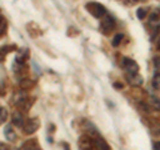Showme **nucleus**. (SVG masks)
Segmentation results:
<instances>
[{
    "instance_id": "nucleus-14",
    "label": "nucleus",
    "mask_w": 160,
    "mask_h": 150,
    "mask_svg": "<svg viewBox=\"0 0 160 150\" xmlns=\"http://www.w3.org/2000/svg\"><path fill=\"white\" fill-rule=\"evenodd\" d=\"M152 85L155 89H158V91H160V73H156L153 76V80H152Z\"/></svg>"
},
{
    "instance_id": "nucleus-6",
    "label": "nucleus",
    "mask_w": 160,
    "mask_h": 150,
    "mask_svg": "<svg viewBox=\"0 0 160 150\" xmlns=\"http://www.w3.org/2000/svg\"><path fill=\"white\" fill-rule=\"evenodd\" d=\"M93 149L95 150H111L109 145L103 137H95L93 138Z\"/></svg>"
},
{
    "instance_id": "nucleus-16",
    "label": "nucleus",
    "mask_w": 160,
    "mask_h": 150,
    "mask_svg": "<svg viewBox=\"0 0 160 150\" xmlns=\"http://www.w3.org/2000/svg\"><path fill=\"white\" fill-rule=\"evenodd\" d=\"M122 40H123V35L122 33H118L116 36H115V39H113V41H112V44H113V47H118L120 43H122Z\"/></svg>"
},
{
    "instance_id": "nucleus-23",
    "label": "nucleus",
    "mask_w": 160,
    "mask_h": 150,
    "mask_svg": "<svg viewBox=\"0 0 160 150\" xmlns=\"http://www.w3.org/2000/svg\"><path fill=\"white\" fill-rule=\"evenodd\" d=\"M11 150H22V149H16V148H12Z\"/></svg>"
},
{
    "instance_id": "nucleus-3",
    "label": "nucleus",
    "mask_w": 160,
    "mask_h": 150,
    "mask_svg": "<svg viewBox=\"0 0 160 150\" xmlns=\"http://www.w3.org/2000/svg\"><path fill=\"white\" fill-rule=\"evenodd\" d=\"M40 126V121L39 118H29L27 120L23 125V129H24V133L26 134H33L35 132H38V129Z\"/></svg>"
},
{
    "instance_id": "nucleus-22",
    "label": "nucleus",
    "mask_w": 160,
    "mask_h": 150,
    "mask_svg": "<svg viewBox=\"0 0 160 150\" xmlns=\"http://www.w3.org/2000/svg\"><path fill=\"white\" fill-rule=\"evenodd\" d=\"M115 85H116V88H122V87H123V85H122V84H119V82H116Z\"/></svg>"
},
{
    "instance_id": "nucleus-24",
    "label": "nucleus",
    "mask_w": 160,
    "mask_h": 150,
    "mask_svg": "<svg viewBox=\"0 0 160 150\" xmlns=\"http://www.w3.org/2000/svg\"><path fill=\"white\" fill-rule=\"evenodd\" d=\"M159 51H160V43H159Z\"/></svg>"
},
{
    "instance_id": "nucleus-21",
    "label": "nucleus",
    "mask_w": 160,
    "mask_h": 150,
    "mask_svg": "<svg viewBox=\"0 0 160 150\" xmlns=\"http://www.w3.org/2000/svg\"><path fill=\"white\" fill-rule=\"evenodd\" d=\"M153 150H160V142H155V145H153Z\"/></svg>"
},
{
    "instance_id": "nucleus-11",
    "label": "nucleus",
    "mask_w": 160,
    "mask_h": 150,
    "mask_svg": "<svg viewBox=\"0 0 160 150\" xmlns=\"http://www.w3.org/2000/svg\"><path fill=\"white\" fill-rule=\"evenodd\" d=\"M4 136H6V138L11 142L16 139V133L13 132V129L11 126H6V129H4Z\"/></svg>"
},
{
    "instance_id": "nucleus-2",
    "label": "nucleus",
    "mask_w": 160,
    "mask_h": 150,
    "mask_svg": "<svg viewBox=\"0 0 160 150\" xmlns=\"http://www.w3.org/2000/svg\"><path fill=\"white\" fill-rule=\"evenodd\" d=\"M115 28V19L111 15L106 13L102 19V23H100V29L103 31V33L108 35L109 32H112V29Z\"/></svg>"
},
{
    "instance_id": "nucleus-20",
    "label": "nucleus",
    "mask_w": 160,
    "mask_h": 150,
    "mask_svg": "<svg viewBox=\"0 0 160 150\" xmlns=\"http://www.w3.org/2000/svg\"><path fill=\"white\" fill-rule=\"evenodd\" d=\"M0 150H8V146L6 143H3V142H0Z\"/></svg>"
},
{
    "instance_id": "nucleus-18",
    "label": "nucleus",
    "mask_w": 160,
    "mask_h": 150,
    "mask_svg": "<svg viewBox=\"0 0 160 150\" xmlns=\"http://www.w3.org/2000/svg\"><path fill=\"white\" fill-rule=\"evenodd\" d=\"M12 49H13V47H3L2 49H0V60H2L3 59V56H6V54H7V52H9V51H12Z\"/></svg>"
},
{
    "instance_id": "nucleus-1",
    "label": "nucleus",
    "mask_w": 160,
    "mask_h": 150,
    "mask_svg": "<svg viewBox=\"0 0 160 150\" xmlns=\"http://www.w3.org/2000/svg\"><path fill=\"white\" fill-rule=\"evenodd\" d=\"M86 8H87V11L92 15L93 17H103L104 15L107 13V9L104 6H102L100 3H95V2H91V3H87L86 4Z\"/></svg>"
},
{
    "instance_id": "nucleus-9",
    "label": "nucleus",
    "mask_w": 160,
    "mask_h": 150,
    "mask_svg": "<svg viewBox=\"0 0 160 150\" xmlns=\"http://www.w3.org/2000/svg\"><path fill=\"white\" fill-rule=\"evenodd\" d=\"M24 117H23V114L20 113V112H15L12 114V124L13 125H16V126L19 128H23V125H24Z\"/></svg>"
},
{
    "instance_id": "nucleus-7",
    "label": "nucleus",
    "mask_w": 160,
    "mask_h": 150,
    "mask_svg": "<svg viewBox=\"0 0 160 150\" xmlns=\"http://www.w3.org/2000/svg\"><path fill=\"white\" fill-rule=\"evenodd\" d=\"M127 81L129 85L132 87H139V85L143 84V78L139 73H128L127 74Z\"/></svg>"
},
{
    "instance_id": "nucleus-13",
    "label": "nucleus",
    "mask_w": 160,
    "mask_h": 150,
    "mask_svg": "<svg viewBox=\"0 0 160 150\" xmlns=\"http://www.w3.org/2000/svg\"><path fill=\"white\" fill-rule=\"evenodd\" d=\"M7 116H8L7 109L6 108H0V125H3L4 122H6Z\"/></svg>"
},
{
    "instance_id": "nucleus-19",
    "label": "nucleus",
    "mask_w": 160,
    "mask_h": 150,
    "mask_svg": "<svg viewBox=\"0 0 160 150\" xmlns=\"http://www.w3.org/2000/svg\"><path fill=\"white\" fill-rule=\"evenodd\" d=\"M153 67L160 72V57H155L153 59Z\"/></svg>"
},
{
    "instance_id": "nucleus-17",
    "label": "nucleus",
    "mask_w": 160,
    "mask_h": 150,
    "mask_svg": "<svg viewBox=\"0 0 160 150\" xmlns=\"http://www.w3.org/2000/svg\"><path fill=\"white\" fill-rule=\"evenodd\" d=\"M146 16H147V9H146V8H139V9H138V17H139L140 20H143Z\"/></svg>"
},
{
    "instance_id": "nucleus-4",
    "label": "nucleus",
    "mask_w": 160,
    "mask_h": 150,
    "mask_svg": "<svg viewBox=\"0 0 160 150\" xmlns=\"http://www.w3.org/2000/svg\"><path fill=\"white\" fill-rule=\"evenodd\" d=\"M123 68L126 69L127 73H138L139 72V65L136 64V61L132 59H123Z\"/></svg>"
},
{
    "instance_id": "nucleus-12",
    "label": "nucleus",
    "mask_w": 160,
    "mask_h": 150,
    "mask_svg": "<svg viewBox=\"0 0 160 150\" xmlns=\"http://www.w3.org/2000/svg\"><path fill=\"white\" fill-rule=\"evenodd\" d=\"M151 106L155 109V110H159L160 112V98L156 96H152L151 97Z\"/></svg>"
},
{
    "instance_id": "nucleus-15",
    "label": "nucleus",
    "mask_w": 160,
    "mask_h": 150,
    "mask_svg": "<svg viewBox=\"0 0 160 150\" xmlns=\"http://www.w3.org/2000/svg\"><path fill=\"white\" fill-rule=\"evenodd\" d=\"M7 29V19L0 16V35H3Z\"/></svg>"
},
{
    "instance_id": "nucleus-5",
    "label": "nucleus",
    "mask_w": 160,
    "mask_h": 150,
    "mask_svg": "<svg viewBox=\"0 0 160 150\" xmlns=\"http://www.w3.org/2000/svg\"><path fill=\"white\" fill-rule=\"evenodd\" d=\"M79 148L82 150H93V138L89 136H82L79 138Z\"/></svg>"
},
{
    "instance_id": "nucleus-10",
    "label": "nucleus",
    "mask_w": 160,
    "mask_h": 150,
    "mask_svg": "<svg viewBox=\"0 0 160 150\" xmlns=\"http://www.w3.org/2000/svg\"><path fill=\"white\" fill-rule=\"evenodd\" d=\"M22 150H42V149H40L39 143L35 141V139H29V141L23 143Z\"/></svg>"
},
{
    "instance_id": "nucleus-8",
    "label": "nucleus",
    "mask_w": 160,
    "mask_h": 150,
    "mask_svg": "<svg viewBox=\"0 0 160 150\" xmlns=\"http://www.w3.org/2000/svg\"><path fill=\"white\" fill-rule=\"evenodd\" d=\"M159 19H160V12H159V9H155V11L149 15V19H148L149 26L158 28L159 27Z\"/></svg>"
}]
</instances>
